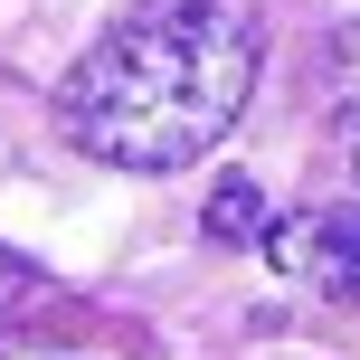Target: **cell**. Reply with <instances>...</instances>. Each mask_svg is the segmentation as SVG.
<instances>
[{
	"label": "cell",
	"mask_w": 360,
	"mask_h": 360,
	"mask_svg": "<svg viewBox=\"0 0 360 360\" xmlns=\"http://www.w3.org/2000/svg\"><path fill=\"white\" fill-rule=\"evenodd\" d=\"M256 0H124L95 48L57 76V124L114 171H190L256 95Z\"/></svg>",
	"instance_id": "1"
},
{
	"label": "cell",
	"mask_w": 360,
	"mask_h": 360,
	"mask_svg": "<svg viewBox=\"0 0 360 360\" xmlns=\"http://www.w3.org/2000/svg\"><path fill=\"white\" fill-rule=\"evenodd\" d=\"M266 256H275V266H304L323 294L360 304V199H351V209H323L304 237H275L266 228Z\"/></svg>",
	"instance_id": "2"
},
{
	"label": "cell",
	"mask_w": 360,
	"mask_h": 360,
	"mask_svg": "<svg viewBox=\"0 0 360 360\" xmlns=\"http://www.w3.org/2000/svg\"><path fill=\"white\" fill-rule=\"evenodd\" d=\"M209 237L218 247H266V190H256L247 171H228L209 190Z\"/></svg>",
	"instance_id": "3"
},
{
	"label": "cell",
	"mask_w": 360,
	"mask_h": 360,
	"mask_svg": "<svg viewBox=\"0 0 360 360\" xmlns=\"http://www.w3.org/2000/svg\"><path fill=\"white\" fill-rule=\"evenodd\" d=\"M48 294H57V285L29 266V256H10V247H0V323H29V313L48 304Z\"/></svg>",
	"instance_id": "4"
},
{
	"label": "cell",
	"mask_w": 360,
	"mask_h": 360,
	"mask_svg": "<svg viewBox=\"0 0 360 360\" xmlns=\"http://www.w3.org/2000/svg\"><path fill=\"white\" fill-rule=\"evenodd\" d=\"M342 57H351V124H360V29L342 38Z\"/></svg>",
	"instance_id": "5"
}]
</instances>
